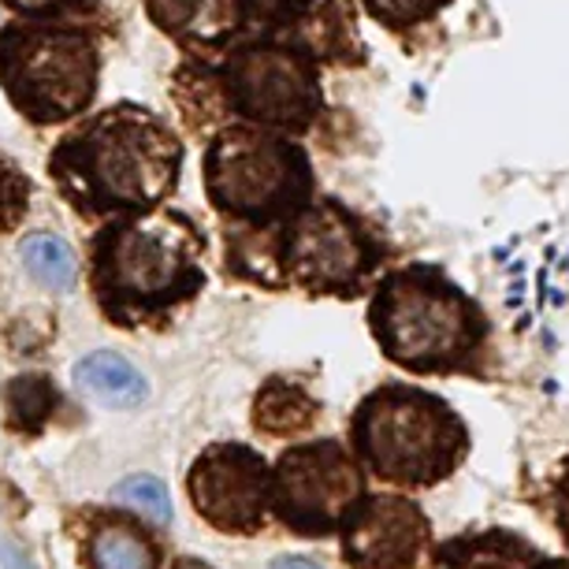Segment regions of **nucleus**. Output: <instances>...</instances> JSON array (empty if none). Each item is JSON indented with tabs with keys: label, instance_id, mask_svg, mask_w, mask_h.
Returning <instances> with one entry per match:
<instances>
[{
	"label": "nucleus",
	"instance_id": "f8f14e48",
	"mask_svg": "<svg viewBox=\"0 0 569 569\" xmlns=\"http://www.w3.org/2000/svg\"><path fill=\"white\" fill-rule=\"evenodd\" d=\"M160 34L187 49H223L250 23L253 0H142Z\"/></svg>",
	"mask_w": 569,
	"mask_h": 569
},
{
	"label": "nucleus",
	"instance_id": "bb28decb",
	"mask_svg": "<svg viewBox=\"0 0 569 569\" xmlns=\"http://www.w3.org/2000/svg\"><path fill=\"white\" fill-rule=\"evenodd\" d=\"M171 569H212V566H206L201 558H179V562L171 566Z\"/></svg>",
	"mask_w": 569,
	"mask_h": 569
},
{
	"label": "nucleus",
	"instance_id": "9b49d317",
	"mask_svg": "<svg viewBox=\"0 0 569 569\" xmlns=\"http://www.w3.org/2000/svg\"><path fill=\"white\" fill-rule=\"evenodd\" d=\"M428 547V518L413 499L365 496L342 521V555L353 569H413Z\"/></svg>",
	"mask_w": 569,
	"mask_h": 569
},
{
	"label": "nucleus",
	"instance_id": "412c9836",
	"mask_svg": "<svg viewBox=\"0 0 569 569\" xmlns=\"http://www.w3.org/2000/svg\"><path fill=\"white\" fill-rule=\"evenodd\" d=\"M27 201H30V179L8 157H0V231H16L23 223Z\"/></svg>",
	"mask_w": 569,
	"mask_h": 569
},
{
	"label": "nucleus",
	"instance_id": "f03ea898",
	"mask_svg": "<svg viewBox=\"0 0 569 569\" xmlns=\"http://www.w3.org/2000/svg\"><path fill=\"white\" fill-rule=\"evenodd\" d=\"M201 253L206 239L187 212L149 209L116 217L93 239V295L116 325L164 317L206 287Z\"/></svg>",
	"mask_w": 569,
	"mask_h": 569
},
{
	"label": "nucleus",
	"instance_id": "f257e3e1",
	"mask_svg": "<svg viewBox=\"0 0 569 569\" xmlns=\"http://www.w3.org/2000/svg\"><path fill=\"white\" fill-rule=\"evenodd\" d=\"M49 168L74 209L116 220L160 209L179 182L182 142L157 112L116 104L63 138Z\"/></svg>",
	"mask_w": 569,
	"mask_h": 569
},
{
	"label": "nucleus",
	"instance_id": "4468645a",
	"mask_svg": "<svg viewBox=\"0 0 569 569\" xmlns=\"http://www.w3.org/2000/svg\"><path fill=\"white\" fill-rule=\"evenodd\" d=\"M74 383L90 395L93 402L112 406V410H134L149 399L146 376L116 350H93L74 365Z\"/></svg>",
	"mask_w": 569,
	"mask_h": 569
},
{
	"label": "nucleus",
	"instance_id": "a878e982",
	"mask_svg": "<svg viewBox=\"0 0 569 569\" xmlns=\"http://www.w3.org/2000/svg\"><path fill=\"white\" fill-rule=\"evenodd\" d=\"M536 569H569V558H540Z\"/></svg>",
	"mask_w": 569,
	"mask_h": 569
},
{
	"label": "nucleus",
	"instance_id": "7ed1b4c3",
	"mask_svg": "<svg viewBox=\"0 0 569 569\" xmlns=\"http://www.w3.org/2000/svg\"><path fill=\"white\" fill-rule=\"evenodd\" d=\"M369 328L380 350L410 372H466L488 339L477 302L436 264L383 276L369 306Z\"/></svg>",
	"mask_w": 569,
	"mask_h": 569
},
{
	"label": "nucleus",
	"instance_id": "6ab92c4d",
	"mask_svg": "<svg viewBox=\"0 0 569 569\" xmlns=\"http://www.w3.org/2000/svg\"><path fill=\"white\" fill-rule=\"evenodd\" d=\"M365 12H369L376 23L388 30H410L417 23H428L432 16H439L450 0H361Z\"/></svg>",
	"mask_w": 569,
	"mask_h": 569
},
{
	"label": "nucleus",
	"instance_id": "39448f33",
	"mask_svg": "<svg viewBox=\"0 0 569 569\" xmlns=\"http://www.w3.org/2000/svg\"><path fill=\"white\" fill-rule=\"evenodd\" d=\"M206 194L223 220L276 231L313 206V164L291 138L239 123L206 149Z\"/></svg>",
	"mask_w": 569,
	"mask_h": 569
},
{
	"label": "nucleus",
	"instance_id": "dca6fc26",
	"mask_svg": "<svg viewBox=\"0 0 569 569\" xmlns=\"http://www.w3.org/2000/svg\"><path fill=\"white\" fill-rule=\"evenodd\" d=\"M90 569H157V551L127 525H101L90 536Z\"/></svg>",
	"mask_w": 569,
	"mask_h": 569
},
{
	"label": "nucleus",
	"instance_id": "9d476101",
	"mask_svg": "<svg viewBox=\"0 0 569 569\" xmlns=\"http://www.w3.org/2000/svg\"><path fill=\"white\" fill-rule=\"evenodd\" d=\"M194 510L220 532H257L272 507V469L253 447L217 443L190 469Z\"/></svg>",
	"mask_w": 569,
	"mask_h": 569
},
{
	"label": "nucleus",
	"instance_id": "393cba45",
	"mask_svg": "<svg viewBox=\"0 0 569 569\" xmlns=\"http://www.w3.org/2000/svg\"><path fill=\"white\" fill-rule=\"evenodd\" d=\"M0 555H4V566H8V569H30V566L23 562V558H19V555L12 551V547H0Z\"/></svg>",
	"mask_w": 569,
	"mask_h": 569
},
{
	"label": "nucleus",
	"instance_id": "1a4fd4ad",
	"mask_svg": "<svg viewBox=\"0 0 569 569\" xmlns=\"http://www.w3.org/2000/svg\"><path fill=\"white\" fill-rule=\"evenodd\" d=\"M365 499L358 461L339 439L298 443L272 469V510L302 536L342 529L350 510Z\"/></svg>",
	"mask_w": 569,
	"mask_h": 569
},
{
	"label": "nucleus",
	"instance_id": "b1692460",
	"mask_svg": "<svg viewBox=\"0 0 569 569\" xmlns=\"http://www.w3.org/2000/svg\"><path fill=\"white\" fill-rule=\"evenodd\" d=\"M268 569H320V566L309 562V558H276Z\"/></svg>",
	"mask_w": 569,
	"mask_h": 569
},
{
	"label": "nucleus",
	"instance_id": "5701e85b",
	"mask_svg": "<svg viewBox=\"0 0 569 569\" xmlns=\"http://www.w3.org/2000/svg\"><path fill=\"white\" fill-rule=\"evenodd\" d=\"M555 518L558 529H562V540L569 543V472L555 485Z\"/></svg>",
	"mask_w": 569,
	"mask_h": 569
},
{
	"label": "nucleus",
	"instance_id": "ddd939ff",
	"mask_svg": "<svg viewBox=\"0 0 569 569\" xmlns=\"http://www.w3.org/2000/svg\"><path fill=\"white\" fill-rule=\"evenodd\" d=\"M540 551L510 529H480L436 547V569H536Z\"/></svg>",
	"mask_w": 569,
	"mask_h": 569
},
{
	"label": "nucleus",
	"instance_id": "0eeeda50",
	"mask_svg": "<svg viewBox=\"0 0 569 569\" xmlns=\"http://www.w3.org/2000/svg\"><path fill=\"white\" fill-rule=\"evenodd\" d=\"M217 82L228 109L264 131L302 134L325 109L317 57L287 38H261L239 46L217 68Z\"/></svg>",
	"mask_w": 569,
	"mask_h": 569
},
{
	"label": "nucleus",
	"instance_id": "423d86ee",
	"mask_svg": "<svg viewBox=\"0 0 569 569\" xmlns=\"http://www.w3.org/2000/svg\"><path fill=\"white\" fill-rule=\"evenodd\" d=\"M98 46L79 27L8 23L0 30V86L34 123H63L98 93Z\"/></svg>",
	"mask_w": 569,
	"mask_h": 569
},
{
	"label": "nucleus",
	"instance_id": "2eb2a0df",
	"mask_svg": "<svg viewBox=\"0 0 569 569\" xmlns=\"http://www.w3.org/2000/svg\"><path fill=\"white\" fill-rule=\"evenodd\" d=\"M317 421V402L291 380H268L253 402V425L268 436H298Z\"/></svg>",
	"mask_w": 569,
	"mask_h": 569
},
{
	"label": "nucleus",
	"instance_id": "f3484780",
	"mask_svg": "<svg viewBox=\"0 0 569 569\" xmlns=\"http://www.w3.org/2000/svg\"><path fill=\"white\" fill-rule=\"evenodd\" d=\"M19 257H23L27 272L41 279L46 287H52V291H68L74 276H79V261H74L71 246L60 234H46V231L30 234V239H23Z\"/></svg>",
	"mask_w": 569,
	"mask_h": 569
},
{
	"label": "nucleus",
	"instance_id": "20e7f679",
	"mask_svg": "<svg viewBox=\"0 0 569 569\" xmlns=\"http://www.w3.org/2000/svg\"><path fill=\"white\" fill-rule=\"evenodd\" d=\"M350 443L376 477L432 488L469 455V428L439 395L410 383H383L353 413Z\"/></svg>",
	"mask_w": 569,
	"mask_h": 569
},
{
	"label": "nucleus",
	"instance_id": "aec40b11",
	"mask_svg": "<svg viewBox=\"0 0 569 569\" xmlns=\"http://www.w3.org/2000/svg\"><path fill=\"white\" fill-rule=\"evenodd\" d=\"M112 499H120L123 507L142 510L146 518H153L157 525H168V521H171V499H168V488L160 485L157 477H127L123 485H116Z\"/></svg>",
	"mask_w": 569,
	"mask_h": 569
},
{
	"label": "nucleus",
	"instance_id": "a211bd4d",
	"mask_svg": "<svg viewBox=\"0 0 569 569\" xmlns=\"http://www.w3.org/2000/svg\"><path fill=\"white\" fill-rule=\"evenodd\" d=\"M4 406L8 417H12V428L27 436H38L52 417V410H57V388H52L46 376H16L4 391Z\"/></svg>",
	"mask_w": 569,
	"mask_h": 569
},
{
	"label": "nucleus",
	"instance_id": "4be33fe9",
	"mask_svg": "<svg viewBox=\"0 0 569 569\" xmlns=\"http://www.w3.org/2000/svg\"><path fill=\"white\" fill-rule=\"evenodd\" d=\"M12 12L34 19V23H52V19H68L79 12H93L98 0H4Z\"/></svg>",
	"mask_w": 569,
	"mask_h": 569
},
{
	"label": "nucleus",
	"instance_id": "6e6552de",
	"mask_svg": "<svg viewBox=\"0 0 569 569\" xmlns=\"http://www.w3.org/2000/svg\"><path fill=\"white\" fill-rule=\"evenodd\" d=\"M283 272L313 295H358L380 261L365 223L336 198H320L283 228Z\"/></svg>",
	"mask_w": 569,
	"mask_h": 569
}]
</instances>
